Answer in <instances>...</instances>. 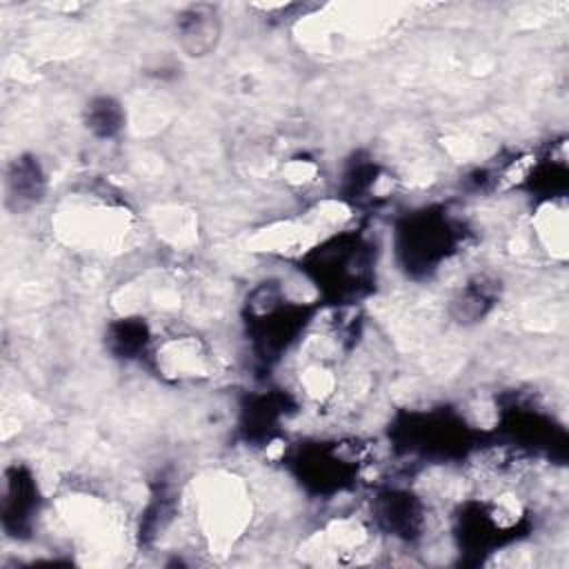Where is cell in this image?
<instances>
[{
	"mask_svg": "<svg viewBox=\"0 0 569 569\" xmlns=\"http://www.w3.org/2000/svg\"><path fill=\"white\" fill-rule=\"evenodd\" d=\"M498 300V284L487 276L469 278L451 300V313L458 322L482 320Z\"/></svg>",
	"mask_w": 569,
	"mask_h": 569,
	"instance_id": "8992f818",
	"label": "cell"
},
{
	"mask_svg": "<svg viewBox=\"0 0 569 569\" xmlns=\"http://www.w3.org/2000/svg\"><path fill=\"white\" fill-rule=\"evenodd\" d=\"M316 171H318V169H316L313 162L298 158V160H291V162L287 164L284 176H287V180L293 182V184H307V182H311V180L316 178Z\"/></svg>",
	"mask_w": 569,
	"mask_h": 569,
	"instance_id": "30bf717a",
	"label": "cell"
},
{
	"mask_svg": "<svg viewBox=\"0 0 569 569\" xmlns=\"http://www.w3.org/2000/svg\"><path fill=\"white\" fill-rule=\"evenodd\" d=\"M373 518L389 536L413 540L425 525V507L407 491H389L378 498Z\"/></svg>",
	"mask_w": 569,
	"mask_h": 569,
	"instance_id": "277c9868",
	"label": "cell"
},
{
	"mask_svg": "<svg viewBox=\"0 0 569 569\" xmlns=\"http://www.w3.org/2000/svg\"><path fill=\"white\" fill-rule=\"evenodd\" d=\"M7 204H11L16 211H24L36 207L44 198L47 180L44 171L33 156H20L11 162L7 171Z\"/></svg>",
	"mask_w": 569,
	"mask_h": 569,
	"instance_id": "5b68a950",
	"label": "cell"
},
{
	"mask_svg": "<svg viewBox=\"0 0 569 569\" xmlns=\"http://www.w3.org/2000/svg\"><path fill=\"white\" fill-rule=\"evenodd\" d=\"M4 522L16 520V527L22 529L31 522L33 511L38 509V491L31 476L24 469H13L4 482Z\"/></svg>",
	"mask_w": 569,
	"mask_h": 569,
	"instance_id": "52a82bcc",
	"label": "cell"
},
{
	"mask_svg": "<svg viewBox=\"0 0 569 569\" xmlns=\"http://www.w3.org/2000/svg\"><path fill=\"white\" fill-rule=\"evenodd\" d=\"M456 229L440 213H416L398 229V256L411 271L429 273L453 251Z\"/></svg>",
	"mask_w": 569,
	"mask_h": 569,
	"instance_id": "6da1fadb",
	"label": "cell"
},
{
	"mask_svg": "<svg viewBox=\"0 0 569 569\" xmlns=\"http://www.w3.org/2000/svg\"><path fill=\"white\" fill-rule=\"evenodd\" d=\"M107 342L116 356L136 358L149 345L147 325L140 318H122L111 325Z\"/></svg>",
	"mask_w": 569,
	"mask_h": 569,
	"instance_id": "9c48e42d",
	"label": "cell"
},
{
	"mask_svg": "<svg viewBox=\"0 0 569 569\" xmlns=\"http://www.w3.org/2000/svg\"><path fill=\"white\" fill-rule=\"evenodd\" d=\"M173 36L187 58H207L222 40V16L218 7L209 2L184 7L173 20Z\"/></svg>",
	"mask_w": 569,
	"mask_h": 569,
	"instance_id": "3957f363",
	"label": "cell"
},
{
	"mask_svg": "<svg viewBox=\"0 0 569 569\" xmlns=\"http://www.w3.org/2000/svg\"><path fill=\"white\" fill-rule=\"evenodd\" d=\"M151 362L158 376L169 382H193L207 378L213 367L211 349L196 333H171L151 347Z\"/></svg>",
	"mask_w": 569,
	"mask_h": 569,
	"instance_id": "7a4b0ae2",
	"label": "cell"
},
{
	"mask_svg": "<svg viewBox=\"0 0 569 569\" xmlns=\"http://www.w3.org/2000/svg\"><path fill=\"white\" fill-rule=\"evenodd\" d=\"M84 122L96 138H113L124 124V109L111 96H98L87 104Z\"/></svg>",
	"mask_w": 569,
	"mask_h": 569,
	"instance_id": "ba28073f",
	"label": "cell"
}]
</instances>
